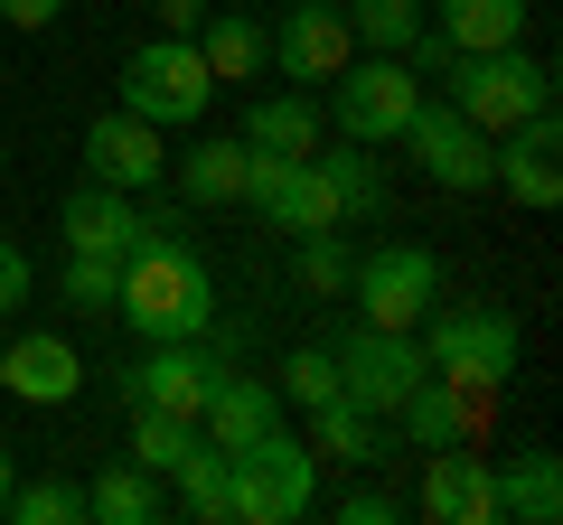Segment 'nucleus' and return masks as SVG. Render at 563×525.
Listing matches in <instances>:
<instances>
[{
	"mask_svg": "<svg viewBox=\"0 0 563 525\" xmlns=\"http://www.w3.org/2000/svg\"><path fill=\"white\" fill-rule=\"evenodd\" d=\"M113 320H132V338H207V320H217V272H207V254L188 235H151L122 254L113 272Z\"/></svg>",
	"mask_w": 563,
	"mask_h": 525,
	"instance_id": "1",
	"label": "nucleus"
},
{
	"mask_svg": "<svg viewBox=\"0 0 563 525\" xmlns=\"http://www.w3.org/2000/svg\"><path fill=\"white\" fill-rule=\"evenodd\" d=\"M442 76H451V113H470L488 142L517 132L526 113H554V66L526 57V47H461Z\"/></svg>",
	"mask_w": 563,
	"mask_h": 525,
	"instance_id": "2",
	"label": "nucleus"
},
{
	"mask_svg": "<svg viewBox=\"0 0 563 525\" xmlns=\"http://www.w3.org/2000/svg\"><path fill=\"white\" fill-rule=\"evenodd\" d=\"M225 488H235V525H291L320 506V450L273 423L244 450H225Z\"/></svg>",
	"mask_w": 563,
	"mask_h": 525,
	"instance_id": "3",
	"label": "nucleus"
},
{
	"mask_svg": "<svg viewBox=\"0 0 563 525\" xmlns=\"http://www.w3.org/2000/svg\"><path fill=\"white\" fill-rule=\"evenodd\" d=\"M207 94H217V76H207L198 38H141L132 66H122V113L161 122V132H179V122H207Z\"/></svg>",
	"mask_w": 563,
	"mask_h": 525,
	"instance_id": "4",
	"label": "nucleus"
},
{
	"mask_svg": "<svg viewBox=\"0 0 563 525\" xmlns=\"http://www.w3.org/2000/svg\"><path fill=\"white\" fill-rule=\"evenodd\" d=\"M413 103H422V76L404 57H347L339 76H329V103H320V122H339V142H395L404 122H413Z\"/></svg>",
	"mask_w": 563,
	"mask_h": 525,
	"instance_id": "5",
	"label": "nucleus"
},
{
	"mask_svg": "<svg viewBox=\"0 0 563 525\" xmlns=\"http://www.w3.org/2000/svg\"><path fill=\"white\" fill-rule=\"evenodd\" d=\"M422 366L442 384H461V394H479V404H498V384L517 376V320L507 310H442Z\"/></svg>",
	"mask_w": 563,
	"mask_h": 525,
	"instance_id": "6",
	"label": "nucleus"
},
{
	"mask_svg": "<svg viewBox=\"0 0 563 525\" xmlns=\"http://www.w3.org/2000/svg\"><path fill=\"white\" fill-rule=\"evenodd\" d=\"M395 142H404V160H413L432 188H451V198L498 188V142H488L470 113H451V103H413V122H404Z\"/></svg>",
	"mask_w": 563,
	"mask_h": 525,
	"instance_id": "7",
	"label": "nucleus"
},
{
	"mask_svg": "<svg viewBox=\"0 0 563 525\" xmlns=\"http://www.w3.org/2000/svg\"><path fill=\"white\" fill-rule=\"evenodd\" d=\"M329 366H339V394H347L357 413H395L404 394L432 376L413 328H347V338L329 347Z\"/></svg>",
	"mask_w": 563,
	"mask_h": 525,
	"instance_id": "8",
	"label": "nucleus"
},
{
	"mask_svg": "<svg viewBox=\"0 0 563 525\" xmlns=\"http://www.w3.org/2000/svg\"><path fill=\"white\" fill-rule=\"evenodd\" d=\"M347 291H357L366 328H422L432 301H442V262L422 254V244H376V254L347 272Z\"/></svg>",
	"mask_w": 563,
	"mask_h": 525,
	"instance_id": "9",
	"label": "nucleus"
},
{
	"mask_svg": "<svg viewBox=\"0 0 563 525\" xmlns=\"http://www.w3.org/2000/svg\"><path fill=\"white\" fill-rule=\"evenodd\" d=\"M235 206H254L273 235H329V225H347L329 179H320V160H263V150H244V198Z\"/></svg>",
	"mask_w": 563,
	"mask_h": 525,
	"instance_id": "10",
	"label": "nucleus"
},
{
	"mask_svg": "<svg viewBox=\"0 0 563 525\" xmlns=\"http://www.w3.org/2000/svg\"><path fill=\"white\" fill-rule=\"evenodd\" d=\"M57 225H66V254H132V244H151V235H188V216L179 206H161V216H151V206L141 198H122V188H95L85 179L76 198L57 206Z\"/></svg>",
	"mask_w": 563,
	"mask_h": 525,
	"instance_id": "11",
	"label": "nucleus"
},
{
	"mask_svg": "<svg viewBox=\"0 0 563 525\" xmlns=\"http://www.w3.org/2000/svg\"><path fill=\"white\" fill-rule=\"evenodd\" d=\"M85 179H95V188H122V198H151V188L169 179V142H161V122H141V113H103L95 132H85Z\"/></svg>",
	"mask_w": 563,
	"mask_h": 525,
	"instance_id": "12",
	"label": "nucleus"
},
{
	"mask_svg": "<svg viewBox=\"0 0 563 525\" xmlns=\"http://www.w3.org/2000/svg\"><path fill=\"white\" fill-rule=\"evenodd\" d=\"M217 376L225 366L207 357V338H161L141 366H122V404H161V413H188V423H198L207 394H217Z\"/></svg>",
	"mask_w": 563,
	"mask_h": 525,
	"instance_id": "13",
	"label": "nucleus"
},
{
	"mask_svg": "<svg viewBox=\"0 0 563 525\" xmlns=\"http://www.w3.org/2000/svg\"><path fill=\"white\" fill-rule=\"evenodd\" d=\"M0 394H20V404H38V413L76 404V394H85L76 338H57V328H20V338L0 347Z\"/></svg>",
	"mask_w": 563,
	"mask_h": 525,
	"instance_id": "14",
	"label": "nucleus"
},
{
	"mask_svg": "<svg viewBox=\"0 0 563 525\" xmlns=\"http://www.w3.org/2000/svg\"><path fill=\"white\" fill-rule=\"evenodd\" d=\"M347 57H357V38H347V10H329V0H282L273 66H282L291 85H329Z\"/></svg>",
	"mask_w": 563,
	"mask_h": 525,
	"instance_id": "15",
	"label": "nucleus"
},
{
	"mask_svg": "<svg viewBox=\"0 0 563 525\" xmlns=\"http://www.w3.org/2000/svg\"><path fill=\"white\" fill-rule=\"evenodd\" d=\"M422 516L432 525H498V469L479 460V450H422Z\"/></svg>",
	"mask_w": 563,
	"mask_h": 525,
	"instance_id": "16",
	"label": "nucleus"
},
{
	"mask_svg": "<svg viewBox=\"0 0 563 525\" xmlns=\"http://www.w3.org/2000/svg\"><path fill=\"white\" fill-rule=\"evenodd\" d=\"M498 188L517 206H554L563 198V122L554 113H526L517 132H498Z\"/></svg>",
	"mask_w": 563,
	"mask_h": 525,
	"instance_id": "17",
	"label": "nucleus"
},
{
	"mask_svg": "<svg viewBox=\"0 0 563 525\" xmlns=\"http://www.w3.org/2000/svg\"><path fill=\"white\" fill-rule=\"evenodd\" d=\"M169 179L188 206H235L244 198V132H207V142L169 150Z\"/></svg>",
	"mask_w": 563,
	"mask_h": 525,
	"instance_id": "18",
	"label": "nucleus"
},
{
	"mask_svg": "<svg viewBox=\"0 0 563 525\" xmlns=\"http://www.w3.org/2000/svg\"><path fill=\"white\" fill-rule=\"evenodd\" d=\"M395 413H404V432H413V450H461L470 432H479L488 404H479V394H461V384H442V376H422Z\"/></svg>",
	"mask_w": 563,
	"mask_h": 525,
	"instance_id": "19",
	"label": "nucleus"
},
{
	"mask_svg": "<svg viewBox=\"0 0 563 525\" xmlns=\"http://www.w3.org/2000/svg\"><path fill=\"white\" fill-rule=\"evenodd\" d=\"M198 57L217 85H254V76H273V29L244 20V10H217V20H198Z\"/></svg>",
	"mask_w": 563,
	"mask_h": 525,
	"instance_id": "20",
	"label": "nucleus"
},
{
	"mask_svg": "<svg viewBox=\"0 0 563 525\" xmlns=\"http://www.w3.org/2000/svg\"><path fill=\"white\" fill-rule=\"evenodd\" d=\"M282 423V394L273 384H244V376H217V394H207V413H198V432L217 450H244L254 432H273Z\"/></svg>",
	"mask_w": 563,
	"mask_h": 525,
	"instance_id": "21",
	"label": "nucleus"
},
{
	"mask_svg": "<svg viewBox=\"0 0 563 525\" xmlns=\"http://www.w3.org/2000/svg\"><path fill=\"white\" fill-rule=\"evenodd\" d=\"M244 150H263V160H310L320 150V103L310 94H263L244 113Z\"/></svg>",
	"mask_w": 563,
	"mask_h": 525,
	"instance_id": "22",
	"label": "nucleus"
},
{
	"mask_svg": "<svg viewBox=\"0 0 563 525\" xmlns=\"http://www.w3.org/2000/svg\"><path fill=\"white\" fill-rule=\"evenodd\" d=\"M498 516H517V525H554L563 516V460L554 450H517V469L498 479Z\"/></svg>",
	"mask_w": 563,
	"mask_h": 525,
	"instance_id": "23",
	"label": "nucleus"
},
{
	"mask_svg": "<svg viewBox=\"0 0 563 525\" xmlns=\"http://www.w3.org/2000/svg\"><path fill=\"white\" fill-rule=\"evenodd\" d=\"M432 29L451 47H517L526 38V0H432Z\"/></svg>",
	"mask_w": 563,
	"mask_h": 525,
	"instance_id": "24",
	"label": "nucleus"
},
{
	"mask_svg": "<svg viewBox=\"0 0 563 525\" xmlns=\"http://www.w3.org/2000/svg\"><path fill=\"white\" fill-rule=\"evenodd\" d=\"M85 516H95V525H151V516H169V498L151 488L141 460H113L95 488H85Z\"/></svg>",
	"mask_w": 563,
	"mask_h": 525,
	"instance_id": "25",
	"label": "nucleus"
},
{
	"mask_svg": "<svg viewBox=\"0 0 563 525\" xmlns=\"http://www.w3.org/2000/svg\"><path fill=\"white\" fill-rule=\"evenodd\" d=\"M207 432L188 423V413H161V404H132V460L151 469V479H169V469L188 460V450H198Z\"/></svg>",
	"mask_w": 563,
	"mask_h": 525,
	"instance_id": "26",
	"label": "nucleus"
},
{
	"mask_svg": "<svg viewBox=\"0 0 563 525\" xmlns=\"http://www.w3.org/2000/svg\"><path fill=\"white\" fill-rule=\"evenodd\" d=\"M329 179V198H339V216H376L385 206V169L366 160V142H339V150H310Z\"/></svg>",
	"mask_w": 563,
	"mask_h": 525,
	"instance_id": "27",
	"label": "nucleus"
},
{
	"mask_svg": "<svg viewBox=\"0 0 563 525\" xmlns=\"http://www.w3.org/2000/svg\"><path fill=\"white\" fill-rule=\"evenodd\" d=\"M310 450H320V460H347V469H366L376 460V413H357L347 404V394H329V404H310Z\"/></svg>",
	"mask_w": 563,
	"mask_h": 525,
	"instance_id": "28",
	"label": "nucleus"
},
{
	"mask_svg": "<svg viewBox=\"0 0 563 525\" xmlns=\"http://www.w3.org/2000/svg\"><path fill=\"white\" fill-rule=\"evenodd\" d=\"M169 479H179V516H198V525L235 516V488H225V450H217V442H198Z\"/></svg>",
	"mask_w": 563,
	"mask_h": 525,
	"instance_id": "29",
	"label": "nucleus"
},
{
	"mask_svg": "<svg viewBox=\"0 0 563 525\" xmlns=\"http://www.w3.org/2000/svg\"><path fill=\"white\" fill-rule=\"evenodd\" d=\"M0 516L10 525H85V488L66 479H10V498H0Z\"/></svg>",
	"mask_w": 563,
	"mask_h": 525,
	"instance_id": "30",
	"label": "nucleus"
},
{
	"mask_svg": "<svg viewBox=\"0 0 563 525\" xmlns=\"http://www.w3.org/2000/svg\"><path fill=\"white\" fill-rule=\"evenodd\" d=\"M422 29V0H347V38L376 47V57H404Z\"/></svg>",
	"mask_w": 563,
	"mask_h": 525,
	"instance_id": "31",
	"label": "nucleus"
},
{
	"mask_svg": "<svg viewBox=\"0 0 563 525\" xmlns=\"http://www.w3.org/2000/svg\"><path fill=\"white\" fill-rule=\"evenodd\" d=\"M291 244H301L291 272H301L310 301H347V272H357V262H347V235H339V225H329V235H291Z\"/></svg>",
	"mask_w": 563,
	"mask_h": 525,
	"instance_id": "32",
	"label": "nucleus"
},
{
	"mask_svg": "<svg viewBox=\"0 0 563 525\" xmlns=\"http://www.w3.org/2000/svg\"><path fill=\"white\" fill-rule=\"evenodd\" d=\"M282 404H329V394H339V366H329V347H291V357H282V384H273Z\"/></svg>",
	"mask_w": 563,
	"mask_h": 525,
	"instance_id": "33",
	"label": "nucleus"
},
{
	"mask_svg": "<svg viewBox=\"0 0 563 525\" xmlns=\"http://www.w3.org/2000/svg\"><path fill=\"white\" fill-rule=\"evenodd\" d=\"M113 272H122L113 254H76L66 262V310H95L103 320V310H113Z\"/></svg>",
	"mask_w": 563,
	"mask_h": 525,
	"instance_id": "34",
	"label": "nucleus"
},
{
	"mask_svg": "<svg viewBox=\"0 0 563 525\" xmlns=\"http://www.w3.org/2000/svg\"><path fill=\"white\" fill-rule=\"evenodd\" d=\"M404 516V498H385V488H347L339 498V525H395Z\"/></svg>",
	"mask_w": 563,
	"mask_h": 525,
	"instance_id": "35",
	"label": "nucleus"
},
{
	"mask_svg": "<svg viewBox=\"0 0 563 525\" xmlns=\"http://www.w3.org/2000/svg\"><path fill=\"white\" fill-rule=\"evenodd\" d=\"M29 291H38L29 254H20V244H0V310H29Z\"/></svg>",
	"mask_w": 563,
	"mask_h": 525,
	"instance_id": "36",
	"label": "nucleus"
},
{
	"mask_svg": "<svg viewBox=\"0 0 563 525\" xmlns=\"http://www.w3.org/2000/svg\"><path fill=\"white\" fill-rule=\"evenodd\" d=\"M151 10H161L169 38H198V20H207V0H151Z\"/></svg>",
	"mask_w": 563,
	"mask_h": 525,
	"instance_id": "37",
	"label": "nucleus"
},
{
	"mask_svg": "<svg viewBox=\"0 0 563 525\" xmlns=\"http://www.w3.org/2000/svg\"><path fill=\"white\" fill-rule=\"evenodd\" d=\"M57 10H66V0H0V20H10V29H47Z\"/></svg>",
	"mask_w": 563,
	"mask_h": 525,
	"instance_id": "38",
	"label": "nucleus"
},
{
	"mask_svg": "<svg viewBox=\"0 0 563 525\" xmlns=\"http://www.w3.org/2000/svg\"><path fill=\"white\" fill-rule=\"evenodd\" d=\"M10 479H20V460H10V450H0V498H10Z\"/></svg>",
	"mask_w": 563,
	"mask_h": 525,
	"instance_id": "39",
	"label": "nucleus"
},
{
	"mask_svg": "<svg viewBox=\"0 0 563 525\" xmlns=\"http://www.w3.org/2000/svg\"><path fill=\"white\" fill-rule=\"evenodd\" d=\"M273 10H282V0H273Z\"/></svg>",
	"mask_w": 563,
	"mask_h": 525,
	"instance_id": "40",
	"label": "nucleus"
}]
</instances>
